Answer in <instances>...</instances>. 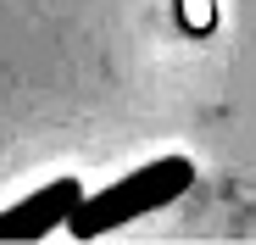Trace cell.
Returning a JSON list of instances; mask_svg holds the SVG:
<instances>
[{
  "mask_svg": "<svg viewBox=\"0 0 256 245\" xmlns=\"http://www.w3.org/2000/svg\"><path fill=\"white\" fill-rule=\"evenodd\" d=\"M195 184V162L190 156H162V162H145L128 178L106 184L100 195H84V206L72 212L67 234L72 240H95V234H112L122 223H134L145 212H162L167 200H178L184 190Z\"/></svg>",
  "mask_w": 256,
  "mask_h": 245,
  "instance_id": "obj_1",
  "label": "cell"
},
{
  "mask_svg": "<svg viewBox=\"0 0 256 245\" xmlns=\"http://www.w3.org/2000/svg\"><path fill=\"white\" fill-rule=\"evenodd\" d=\"M84 206V184L78 178H56L45 190H34L28 200H17L12 212H0V240H39L72 223V212Z\"/></svg>",
  "mask_w": 256,
  "mask_h": 245,
  "instance_id": "obj_2",
  "label": "cell"
}]
</instances>
